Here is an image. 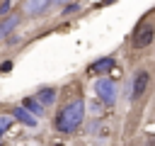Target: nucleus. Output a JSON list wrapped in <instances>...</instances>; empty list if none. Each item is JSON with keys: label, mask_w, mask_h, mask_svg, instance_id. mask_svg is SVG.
Instances as JSON below:
<instances>
[{"label": "nucleus", "mask_w": 155, "mask_h": 146, "mask_svg": "<svg viewBox=\"0 0 155 146\" xmlns=\"http://www.w3.org/2000/svg\"><path fill=\"white\" fill-rule=\"evenodd\" d=\"M85 112H87V109H85V100H82L80 95H75L73 100H68V102L56 112V119H53L56 131H61V134H65V136L75 134V131L82 127Z\"/></svg>", "instance_id": "nucleus-1"}, {"label": "nucleus", "mask_w": 155, "mask_h": 146, "mask_svg": "<svg viewBox=\"0 0 155 146\" xmlns=\"http://www.w3.org/2000/svg\"><path fill=\"white\" fill-rule=\"evenodd\" d=\"M148 83H150V73L145 68H136L131 73V78L126 80V95H128V100L131 102L140 100L145 95V90H148Z\"/></svg>", "instance_id": "nucleus-2"}, {"label": "nucleus", "mask_w": 155, "mask_h": 146, "mask_svg": "<svg viewBox=\"0 0 155 146\" xmlns=\"http://www.w3.org/2000/svg\"><path fill=\"white\" fill-rule=\"evenodd\" d=\"M94 92H97V97L107 105V107H114L116 105V83L111 80V78H107V75H102V78H97L94 80Z\"/></svg>", "instance_id": "nucleus-3"}, {"label": "nucleus", "mask_w": 155, "mask_h": 146, "mask_svg": "<svg viewBox=\"0 0 155 146\" xmlns=\"http://www.w3.org/2000/svg\"><path fill=\"white\" fill-rule=\"evenodd\" d=\"M53 7V0H22V15L24 17H41Z\"/></svg>", "instance_id": "nucleus-4"}, {"label": "nucleus", "mask_w": 155, "mask_h": 146, "mask_svg": "<svg viewBox=\"0 0 155 146\" xmlns=\"http://www.w3.org/2000/svg\"><path fill=\"white\" fill-rule=\"evenodd\" d=\"M153 39H155V27H153L150 22H143V24L133 32V46H136V49H145V46H150Z\"/></svg>", "instance_id": "nucleus-5"}, {"label": "nucleus", "mask_w": 155, "mask_h": 146, "mask_svg": "<svg viewBox=\"0 0 155 146\" xmlns=\"http://www.w3.org/2000/svg\"><path fill=\"white\" fill-rule=\"evenodd\" d=\"M111 68H114V58H111V56H104V58L92 61V63L87 66V73H90V75H104V73H109Z\"/></svg>", "instance_id": "nucleus-6"}, {"label": "nucleus", "mask_w": 155, "mask_h": 146, "mask_svg": "<svg viewBox=\"0 0 155 146\" xmlns=\"http://www.w3.org/2000/svg\"><path fill=\"white\" fill-rule=\"evenodd\" d=\"M10 114L17 119V122H22L24 127H36V114H31L24 105H17V107H12L10 109Z\"/></svg>", "instance_id": "nucleus-7"}, {"label": "nucleus", "mask_w": 155, "mask_h": 146, "mask_svg": "<svg viewBox=\"0 0 155 146\" xmlns=\"http://www.w3.org/2000/svg\"><path fill=\"white\" fill-rule=\"evenodd\" d=\"M90 136H99V139H107L109 136V127L104 124V119L102 117H92L90 122H87V129H85Z\"/></svg>", "instance_id": "nucleus-8"}, {"label": "nucleus", "mask_w": 155, "mask_h": 146, "mask_svg": "<svg viewBox=\"0 0 155 146\" xmlns=\"http://www.w3.org/2000/svg\"><path fill=\"white\" fill-rule=\"evenodd\" d=\"M17 24H19V15H5L0 19V41L7 39V34H12L17 29Z\"/></svg>", "instance_id": "nucleus-9"}, {"label": "nucleus", "mask_w": 155, "mask_h": 146, "mask_svg": "<svg viewBox=\"0 0 155 146\" xmlns=\"http://www.w3.org/2000/svg\"><path fill=\"white\" fill-rule=\"evenodd\" d=\"M22 105H24L31 114H36V117H44V114H46V105H44L39 97H24Z\"/></svg>", "instance_id": "nucleus-10"}, {"label": "nucleus", "mask_w": 155, "mask_h": 146, "mask_svg": "<svg viewBox=\"0 0 155 146\" xmlns=\"http://www.w3.org/2000/svg\"><path fill=\"white\" fill-rule=\"evenodd\" d=\"M85 109H87V114H90V117H104L107 105L97 97V100H87V102H85Z\"/></svg>", "instance_id": "nucleus-11"}, {"label": "nucleus", "mask_w": 155, "mask_h": 146, "mask_svg": "<svg viewBox=\"0 0 155 146\" xmlns=\"http://www.w3.org/2000/svg\"><path fill=\"white\" fill-rule=\"evenodd\" d=\"M36 97H39L46 107H51V105L56 102V97H58V90H56V88H41V90L36 92Z\"/></svg>", "instance_id": "nucleus-12"}, {"label": "nucleus", "mask_w": 155, "mask_h": 146, "mask_svg": "<svg viewBox=\"0 0 155 146\" xmlns=\"http://www.w3.org/2000/svg\"><path fill=\"white\" fill-rule=\"evenodd\" d=\"M10 10H12V0H2L0 2V17H5Z\"/></svg>", "instance_id": "nucleus-13"}, {"label": "nucleus", "mask_w": 155, "mask_h": 146, "mask_svg": "<svg viewBox=\"0 0 155 146\" xmlns=\"http://www.w3.org/2000/svg\"><path fill=\"white\" fill-rule=\"evenodd\" d=\"M12 119H15V117H12V114H7V117H0V127H2V129H5V131H7V129H10V127H12Z\"/></svg>", "instance_id": "nucleus-14"}, {"label": "nucleus", "mask_w": 155, "mask_h": 146, "mask_svg": "<svg viewBox=\"0 0 155 146\" xmlns=\"http://www.w3.org/2000/svg\"><path fill=\"white\" fill-rule=\"evenodd\" d=\"M68 12H78V5H63V15Z\"/></svg>", "instance_id": "nucleus-15"}, {"label": "nucleus", "mask_w": 155, "mask_h": 146, "mask_svg": "<svg viewBox=\"0 0 155 146\" xmlns=\"http://www.w3.org/2000/svg\"><path fill=\"white\" fill-rule=\"evenodd\" d=\"M0 71H2V73H7V71H12V61H5V63L0 66Z\"/></svg>", "instance_id": "nucleus-16"}, {"label": "nucleus", "mask_w": 155, "mask_h": 146, "mask_svg": "<svg viewBox=\"0 0 155 146\" xmlns=\"http://www.w3.org/2000/svg\"><path fill=\"white\" fill-rule=\"evenodd\" d=\"M70 0H53V5H68Z\"/></svg>", "instance_id": "nucleus-17"}, {"label": "nucleus", "mask_w": 155, "mask_h": 146, "mask_svg": "<svg viewBox=\"0 0 155 146\" xmlns=\"http://www.w3.org/2000/svg\"><path fill=\"white\" fill-rule=\"evenodd\" d=\"M2 134H5V129H2V127H0V139H2Z\"/></svg>", "instance_id": "nucleus-18"}]
</instances>
